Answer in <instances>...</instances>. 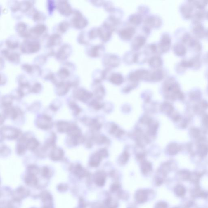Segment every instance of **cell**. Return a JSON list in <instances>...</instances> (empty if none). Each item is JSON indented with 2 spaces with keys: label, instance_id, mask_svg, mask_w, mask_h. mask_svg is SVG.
<instances>
[{
  "label": "cell",
  "instance_id": "11",
  "mask_svg": "<svg viewBox=\"0 0 208 208\" xmlns=\"http://www.w3.org/2000/svg\"><path fill=\"white\" fill-rule=\"evenodd\" d=\"M130 20L131 21L132 23L134 24H139L141 23L142 21V18L139 15L135 14L131 15L130 17Z\"/></svg>",
  "mask_w": 208,
  "mask_h": 208
},
{
  "label": "cell",
  "instance_id": "17",
  "mask_svg": "<svg viewBox=\"0 0 208 208\" xmlns=\"http://www.w3.org/2000/svg\"><path fill=\"white\" fill-rule=\"evenodd\" d=\"M156 208H167V205L164 202H160L157 204Z\"/></svg>",
  "mask_w": 208,
  "mask_h": 208
},
{
  "label": "cell",
  "instance_id": "8",
  "mask_svg": "<svg viewBox=\"0 0 208 208\" xmlns=\"http://www.w3.org/2000/svg\"><path fill=\"white\" fill-rule=\"evenodd\" d=\"M6 113L8 117L13 119L17 118L18 115V112L16 109L10 107L7 108L6 110Z\"/></svg>",
  "mask_w": 208,
  "mask_h": 208
},
{
  "label": "cell",
  "instance_id": "15",
  "mask_svg": "<svg viewBox=\"0 0 208 208\" xmlns=\"http://www.w3.org/2000/svg\"><path fill=\"white\" fill-rule=\"evenodd\" d=\"M29 171L30 174L34 175V174L37 173L38 171V168L36 166L32 165L29 168Z\"/></svg>",
  "mask_w": 208,
  "mask_h": 208
},
{
  "label": "cell",
  "instance_id": "13",
  "mask_svg": "<svg viewBox=\"0 0 208 208\" xmlns=\"http://www.w3.org/2000/svg\"><path fill=\"white\" fill-rule=\"evenodd\" d=\"M96 183L99 186H102L105 183V178L103 176H97L95 179Z\"/></svg>",
  "mask_w": 208,
  "mask_h": 208
},
{
  "label": "cell",
  "instance_id": "14",
  "mask_svg": "<svg viewBox=\"0 0 208 208\" xmlns=\"http://www.w3.org/2000/svg\"><path fill=\"white\" fill-rule=\"evenodd\" d=\"M175 190L177 194L179 195H183L185 193V188L181 186H178L176 188Z\"/></svg>",
  "mask_w": 208,
  "mask_h": 208
},
{
  "label": "cell",
  "instance_id": "5",
  "mask_svg": "<svg viewBox=\"0 0 208 208\" xmlns=\"http://www.w3.org/2000/svg\"><path fill=\"white\" fill-rule=\"evenodd\" d=\"M135 32V29L133 27H128L122 30L119 32V35L122 39L125 40H128L131 39Z\"/></svg>",
  "mask_w": 208,
  "mask_h": 208
},
{
  "label": "cell",
  "instance_id": "10",
  "mask_svg": "<svg viewBox=\"0 0 208 208\" xmlns=\"http://www.w3.org/2000/svg\"><path fill=\"white\" fill-rule=\"evenodd\" d=\"M150 65L151 67L156 68L161 66L162 64V61L160 58L158 57H154L152 58L149 61Z\"/></svg>",
  "mask_w": 208,
  "mask_h": 208
},
{
  "label": "cell",
  "instance_id": "3",
  "mask_svg": "<svg viewBox=\"0 0 208 208\" xmlns=\"http://www.w3.org/2000/svg\"><path fill=\"white\" fill-rule=\"evenodd\" d=\"M146 39L143 36H137L132 41L131 46L134 50H138L143 46L145 43Z\"/></svg>",
  "mask_w": 208,
  "mask_h": 208
},
{
  "label": "cell",
  "instance_id": "4",
  "mask_svg": "<svg viewBox=\"0 0 208 208\" xmlns=\"http://www.w3.org/2000/svg\"><path fill=\"white\" fill-rule=\"evenodd\" d=\"M64 156V152L61 149L54 148L53 149L50 154V157L53 161H58L61 160Z\"/></svg>",
  "mask_w": 208,
  "mask_h": 208
},
{
  "label": "cell",
  "instance_id": "6",
  "mask_svg": "<svg viewBox=\"0 0 208 208\" xmlns=\"http://www.w3.org/2000/svg\"><path fill=\"white\" fill-rule=\"evenodd\" d=\"M73 125L70 123L65 121L59 122L57 124V128L60 133H65L69 131Z\"/></svg>",
  "mask_w": 208,
  "mask_h": 208
},
{
  "label": "cell",
  "instance_id": "16",
  "mask_svg": "<svg viewBox=\"0 0 208 208\" xmlns=\"http://www.w3.org/2000/svg\"><path fill=\"white\" fill-rule=\"evenodd\" d=\"M70 106L71 108L74 111V113H75L76 114H77V112H79V109H78L77 105L73 103H71L70 105Z\"/></svg>",
  "mask_w": 208,
  "mask_h": 208
},
{
  "label": "cell",
  "instance_id": "18",
  "mask_svg": "<svg viewBox=\"0 0 208 208\" xmlns=\"http://www.w3.org/2000/svg\"><path fill=\"white\" fill-rule=\"evenodd\" d=\"M49 173V170L48 168L47 167H44L43 169V174L44 175L47 176Z\"/></svg>",
  "mask_w": 208,
  "mask_h": 208
},
{
  "label": "cell",
  "instance_id": "7",
  "mask_svg": "<svg viewBox=\"0 0 208 208\" xmlns=\"http://www.w3.org/2000/svg\"><path fill=\"white\" fill-rule=\"evenodd\" d=\"M39 145V143L37 139L35 138H31L27 141L26 144L27 149L30 150H34Z\"/></svg>",
  "mask_w": 208,
  "mask_h": 208
},
{
  "label": "cell",
  "instance_id": "2",
  "mask_svg": "<svg viewBox=\"0 0 208 208\" xmlns=\"http://www.w3.org/2000/svg\"><path fill=\"white\" fill-rule=\"evenodd\" d=\"M1 135L3 138L9 139H14L18 137L19 131L16 129L5 127L1 130Z\"/></svg>",
  "mask_w": 208,
  "mask_h": 208
},
{
  "label": "cell",
  "instance_id": "9",
  "mask_svg": "<svg viewBox=\"0 0 208 208\" xmlns=\"http://www.w3.org/2000/svg\"><path fill=\"white\" fill-rule=\"evenodd\" d=\"M147 194L146 192L143 191H140L137 192L136 195V199L138 202H144L147 199Z\"/></svg>",
  "mask_w": 208,
  "mask_h": 208
},
{
  "label": "cell",
  "instance_id": "12",
  "mask_svg": "<svg viewBox=\"0 0 208 208\" xmlns=\"http://www.w3.org/2000/svg\"><path fill=\"white\" fill-rule=\"evenodd\" d=\"M26 149V146L23 144H19L17 145V152L18 155L23 154L24 153Z\"/></svg>",
  "mask_w": 208,
  "mask_h": 208
},
{
  "label": "cell",
  "instance_id": "1",
  "mask_svg": "<svg viewBox=\"0 0 208 208\" xmlns=\"http://www.w3.org/2000/svg\"><path fill=\"white\" fill-rule=\"evenodd\" d=\"M36 123L38 127L41 129H50L53 126L51 118L46 115L39 116L36 119Z\"/></svg>",
  "mask_w": 208,
  "mask_h": 208
}]
</instances>
